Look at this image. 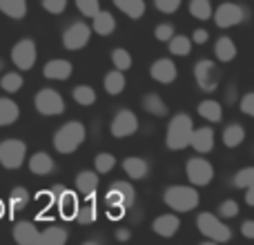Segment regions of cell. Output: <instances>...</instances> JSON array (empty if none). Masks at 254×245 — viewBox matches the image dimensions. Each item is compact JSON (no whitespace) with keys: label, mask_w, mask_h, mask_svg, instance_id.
Wrapping results in <instances>:
<instances>
[{"label":"cell","mask_w":254,"mask_h":245,"mask_svg":"<svg viewBox=\"0 0 254 245\" xmlns=\"http://www.w3.org/2000/svg\"><path fill=\"white\" fill-rule=\"evenodd\" d=\"M87 138V129L80 121H69L54 134V147L58 154H74Z\"/></svg>","instance_id":"1"},{"label":"cell","mask_w":254,"mask_h":245,"mask_svg":"<svg viewBox=\"0 0 254 245\" xmlns=\"http://www.w3.org/2000/svg\"><path fill=\"white\" fill-rule=\"evenodd\" d=\"M194 122L190 119V114H174L170 119V125H167L165 131V145L172 149V152H179V149H185L190 145V136H192Z\"/></svg>","instance_id":"2"},{"label":"cell","mask_w":254,"mask_h":245,"mask_svg":"<svg viewBox=\"0 0 254 245\" xmlns=\"http://www.w3.org/2000/svg\"><path fill=\"white\" fill-rule=\"evenodd\" d=\"M163 201L170 210L174 212H192L198 205V192L194 189V185H170L163 194Z\"/></svg>","instance_id":"3"},{"label":"cell","mask_w":254,"mask_h":245,"mask_svg":"<svg viewBox=\"0 0 254 245\" xmlns=\"http://www.w3.org/2000/svg\"><path fill=\"white\" fill-rule=\"evenodd\" d=\"M196 230L205 239H210V243H228L232 239V230L219 216L210 214V212H201L196 216Z\"/></svg>","instance_id":"4"},{"label":"cell","mask_w":254,"mask_h":245,"mask_svg":"<svg viewBox=\"0 0 254 245\" xmlns=\"http://www.w3.org/2000/svg\"><path fill=\"white\" fill-rule=\"evenodd\" d=\"M105 201H107V205H110V210H112V216L114 214L121 216L127 207L134 205L136 192H134V187H131V183H127V181H116V183H112Z\"/></svg>","instance_id":"5"},{"label":"cell","mask_w":254,"mask_h":245,"mask_svg":"<svg viewBox=\"0 0 254 245\" xmlns=\"http://www.w3.org/2000/svg\"><path fill=\"white\" fill-rule=\"evenodd\" d=\"M27 145L18 138H7L0 143V165L4 170H18L25 163Z\"/></svg>","instance_id":"6"},{"label":"cell","mask_w":254,"mask_h":245,"mask_svg":"<svg viewBox=\"0 0 254 245\" xmlns=\"http://www.w3.org/2000/svg\"><path fill=\"white\" fill-rule=\"evenodd\" d=\"M185 174H188L190 183H192L194 187H205V185H210L212 179H214V167H212V163L205 161V158L194 156V158H190L188 165H185Z\"/></svg>","instance_id":"7"},{"label":"cell","mask_w":254,"mask_h":245,"mask_svg":"<svg viewBox=\"0 0 254 245\" xmlns=\"http://www.w3.org/2000/svg\"><path fill=\"white\" fill-rule=\"evenodd\" d=\"M194 78H196V85L203 89V92L212 94L216 87H219V78H221L216 62L207 61V58L198 61L196 65H194Z\"/></svg>","instance_id":"8"},{"label":"cell","mask_w":254,"mask_h":245,"mask_svg":"<svg viewBox=\"0 0 254 245\" xmlns=\"http://www.w3.org/2000/svg\"><path fill=\"white\" fill-rule=\"evenodd\" d=\"M212 18H214L216 27H221V29H230V27L241 25V22L246 20V9L237 2H223L212 11Z\"/></svg>","instance_id":"9"},{"label":"cell","mask_w":254,"mask_h":245,"mask_svg":"<svg viewBox=\"0 0 254 245\" xmlns=\"http://www.w3.org/2000/svg\"><path fill=\"white\" fill-rule=\"evenodd\" d=\"M34 105L38 110V114L43 116H58L65 112V101L63 96L56 92V89H40L34 98Z\"/></svg>","instance_id":"10"},{"label":"cell","mask_w":254,"mask_h":245,"mask_svg":"<svg viewBox=\"0 0 254 245\" xmlns=\"http://www.w3.org/2000/svg\"><path fill=\"white\" fill-rule=\"evenodd\" d=\"M36 58H38V52H36V43L31 38H22L13 45L11 49V61L18 69L29 71L31 67L36 65Z\"/></svg>","instance_id":"11"},{"label":"cell","mask_w":254,"mask_h":245,"mask_svg":"<svg viewBox=\"0 0 254 245\" xmlns=\"http://www.w3.org/2000/svg\"><path fill=\"white\" fill-rule=\"evenodd\" d=\"M89 38H92V27L87 22H71L63 34V45L69 52H78L89 43Z\"/></svg>","instance_id":"12"},{"label":"cell","mask_w":254,"mask_h":245,"mask_svg":"<svg viewBox=\"0 0 254 245\" xmlns=\"http://www.w3.org/2000/svg\"><path fill=\"white\" fill-rule=\"evenodd\" d=\"M110 131H112V136H114V138H127V136H131V134H136V131H138V119H136L134 112L121 110L119 114L112 119Z\"/></svg>","instance_id":"13"},{"label":"cell","mask_w":254,"mask_h":245,"mask_svg":"<svg viewBox=\"0 0 254 245\" xmlns=\"http://www.w3.org/2000/svg\"><path fill=\"white\" fill-rule=\"evenodd\" d=\"M149 76H152L156 83L170 85V83H174L176 80L179 69H176L174 61H170V58H158V61H154L152 67H149Z\"/></svg>","instance_id":"14"},{"label":"cell","mask_w":254,"mask_h":245,"mask_svg":"<svg viewBox=\"0 0 254 245\" xmlns=\"http://www.w3.org/2000/svg\"><path fill=\"white\" fill-rule=\"evenodd\" d=\"M190 147H194V152L207 154L214 147V129L212 127H194L192 136H190Z\"/></svg>","instance_id":"15"},{"label":"cell","mask_w":254,"mask_h":245,"mask_svg":"<svg viewBox=\"0 0 254 245\" xmlns=\"http://www.w3.org/2000/svg\"><path fill=\"white\" fill-rule=\"evenodd\" d=\"M13 241L18 245H40V232L36 230L34 223L20 221L13 225Z\"/></svg>","instance_id":"16"},{"label":"cell","mask_w":254,"mask_h":245,"mask_svg":"<svg viewBox=\"0 0 254 245\" xmlns=\"http://www.w3.org/2000/svg\"><path fill=\"white\" fill-rule=\"evenodd\" d=\"M71 71H74L71 62L63 61V58H54L43 67V76L47 80H67L71 76Z\"/></svg>","instance_id":"17"},{"label":"cell","mask_w":254,"mask_h":245,"mask_svg":"<svg viewBox=\"0 0 254 245\" xmlns=\"http://www.w3.org/2000/svg\"><path fill=\"white\" fill-rule=\"evenodd\" d=\"M179 228H181V221L176 214H161V216H156L152 223V230L163 239L174 237V234L179 232Z\"/></svg>","instance_id":"18"},{"label":"cell","mask_w":254,"mask_h":245,"mask_svg":"<svg viewBox=\"0 0 254 245\" xmlns=\"http://www.w3.org/2000/svg\"><path fill=\"white\" fill-rule=\"evenodd\" d=\"M98 183H101L98 172L85 170V172H80V174L76 176V192H80V196L89 198V196H94V194H96Z\"/></svg>","instance_id":"19"},{"label":"cell","mask_w":254,"mask_h":245,"mask_svg":"<svg viewBox=\"0 0 254 245\" xmlns=\"http://www.w3.org/2000/svg\"><path fill=\"white\" fill-rule=\"evenodd\" d=\"M54 203H56L58 214H61L63 219H74V216H76V210H78V198H76L74 192L63 189V192L54 198Z\"/></svg>","instance_id":"20"},{"label":"cell","mask_w":254,"mask_h":245,"mask_svg":"<svg viewBox=\"0 0 254 245\" xmlns=\"http://www.w3.org/2000/svg\"><path fill=\"white\" fill-rule=\"evenodd\" d=\"M54 167H56V163L47 152H36L29 158V172L36 176H49L54 172Z\"/></svg>","instance_id":"21"},{"label":"cell","mask_w":254,"mask_h":245,"mask_svg":"<svg viewBox=\"0 0 254 245\" xmlns=\"http://www.w3.org/2000/svg\"><path fill=\"white\" fill-rule=\"evenodd\" d=\"M123 170H125V174L129 176V179L140 181V179L147 176L149 163L145 161V158H140V156H129V158H125L123 161Z\"/></svg>","instance_id":"22"},{"label":"cell","mask_w":254,"mask_h":245,"mask_svg":"<svg viewBox=\"0 0 254 245\" xmlns=\"http://www.w3.org/2000/svg\"><path fill=\"white\" fill-rule=\"evenodd\" d=\"M214 56L219 62L234 61V58H237V45H234V40L228 38V36H221L214 45Z\"/></svg>","instance_id":"23"},{"label":"cell","mask_w":254,"mask_h":245,"mask_svg":"<svg viewBox=\"0 0 254 245\" xmlns=\"http://www.w3.org/2000/svg\"><path fill=\"white\" fill-rule=\"evenodd\" d=\"M92 20V31H96L98 36H110L116 29V18L110 11H98Z\"/></svg>","instance_id":"24"},{"label":"cell","mask_w":254,"mask_h":245,"mask_svg":"<svg viewBox=\"0 0 254 245\" xmlns=\"http://www.w3.org/2000/svg\"><path fill=\"white\" fill-rule=\"evenodd\" d=\"M140 105H143V110L152 116H158V119H161V116H167V105L163 103V98L154 92L145 94L143 101H140Z\"/></svg>","instance_id":"25"},{"label":"cell","mask_w":254,"mask_h":245,"mask_svg":"<svg viewBox=\"0 0 254 245\" xmlns=\"http://www.w3.org/2000/svg\"><path fill=\"white\" fill-rule=\"evenodd\" d=\"M103 85H105V92L110 94V96H119V94H123V89H125V85H127L125 74L121 69H112L110 74L105 76Z\"/></svg>","instance_id":"26"},{"label":"cell","mask_w":254,"mask_h":245,"mask_svg":"<svg viewBox=\"0 0 254 245\" xmlns=\"http://www.w3.org/2000/svg\"><path fill=\"white\" fill-rule=\"evenodd\" d=\"M20 116V107L11 101V98H0V127L13 125Z\"/></svg>","instance_id":"27"},{"label":"cell","mask_w":254,"mask_h":245,"mask_svg":"<svg viewBox=\"0 0 254 245\" xmlns=\"http://www.w3.org/2000/svg\"><path fill=\"white\" fill-rule=\"evenodd\" d=\"M112 2H114L116 9H121L127 18H131V20H138L145 13V0H112Z\"/></svg>","instance_id":"28"},{"label":"cell","mask_w":254,"mask_h":245,"mask_svg":"<svg viewBox=\"0 0 254 245\" xmlns=\"http://www.w3.org/2000/svg\"><path fill=\"white\" fill-rule=\"evenodd\" d=\"M96 219H98V207L94 203V196H89L85 205H78L74 221H78L80 225H92V223H96Z\"/></svg>","instance_id":"29"},{"label":"cell","mask_w":254,"mask_h":245,"mask_svg":"<svg viewBox=\"0 0 254 245\" xmlns=\"http://www.w3.org/2000/svg\"><path fill=\"white\" fill-rule=\"evenodd\" d=\"M246 140V129H243L239 122H230L228 127L223 129V145L230 149L239 147V145Z\"/></svg>","instance_id":"30"},{"label":"cell","mask_w":254,"mask_h":245,"mask_svg":"<svg viewBox=\"0 0 254 245\" xmlns=\"http://www.w3.org/2000/svg\"><path fill=\"white\" fill-rule=\"evenodd\" d=\"M0 11L13 20H20L27 16V0H0Z\"/></svg>","instance_id":"31"},{"label":"cell","mask_w":254,"mask_h":245,"mask_svg":"<svg viewBox=\"0 0 254 245\" xmlns=\"http://www.w3.org/2000/svg\"><path fill=\"white\" fill-rule=\"evenodd\" d=\"M196 110L201 119H205L210 122H219L221 116H223V107H221L219 101H203V103H198Z\"/></svg>","instance_id":"32"},{"label":"cell","mask_w":254,"mask_h":245,"mask_svg":"<svg viewBox=\"0 0 254 245\" xmlns=\"http://www.w3.org/2000/svg\"><path fill=\"white\" fill-rule=\"evenodd\" d=\"M67 241V230L52 225L45 232H40V245H63Z\"/></svg>","instance_id":"33"},{"label":"cell","mask_w":254,"mask_h":245,"mask_svg":"<svg viewBox=\"0 0 254 245\" xmlns=\"http://www.w3.org/2000/svg\"><path fill=\"white\" fill-rule=\"evenodd\" d=\"M167 45H170L172 56H190L192 54V40L188 36H172Z\"/></svg>","instance_id":"34"},{"label":"cell","mask_w":254,"mask_h":245,"mask_svg":"<svg viewBox=\"0 0 254 245\" xmlns=\"http://www.w3.org/2000/svg\"><path fill=\"white\" fill-rule=\"evenodd\" d=\"M71 96H74V101L83 107H89L96 103V92H94V87H89V85H78V87H74Z\"/></svg>","instance_id":"35"},{"label":"cell","mask_w":254,"mask_h":245,"mask_svg":"<svg viewBox=\"0 0 254 245\" xmlns=\"http://www.w3.org/2000/svg\"><path fill=\"white\" fill-rule=\"evenodd\" d=\"M212 2L210 0H190V13H192L196 20H207L212 18Z\"/></svg>","instance_id":"36"},{"label":"cell","mask_w":254,"mask_h":245,"mask_svg":"<svg viewBox=\"0 0 254 245\" xmlns=\"http://www.w3.org/2000/svg\"><path fill=\"white\" fill-rule=\"evenodd\" d=\"M29 203V192L25 187H13L11 189V196H9V210L11 212H20L27 207Z\"/></svg>","instance_id":"37"},{"label":"cell","mask_w":254,"mask_h":245,"mask_svg":"<svg viewBox=\"0 0 254 245\" xmlns=\"http://www.w3.org/2000/svg\"><path fill=\"white\" fill-rule=\"evenodd\" d=\"M0 87H2L7 94H16L18 89L22 87V76L18 74V71H9V74L2 76V80H0Z\"/></svg>","instance_id":"38"},{"label":"cell","mask_w":254,"mask_h":245,"mask_svg":"<svg viewBox=\"0 0 254 245\" xmlns=\"http://www.w3.org/2000/svg\"><path fill=\"white\" fill-rule=\"evenodd\" d=\"M112 62H114L116 69L127 71L131 67V54L127 52V49H123V47H116L114 52H112Z\"/></svg>","instance_id":"39"},{"label":"cell","mask_w":254,"mask_h":245,"mask_svg":"<svg viewBox=\"0 0 254 245\" xmlns=\"http://www.w3.org/2000/svg\"><path fill=\"white\" fill-rule=\"evenodd\" d=\"M94 165H96L98 174H107V172L116 165V156L114 154H110V152H101L96 158H94Z\"/></svg>","instance_id":"40"},{"label":"cell","mask_w":254,"mask_h":245,"mask_svg":"<svg viewBox=\"0 0 254 245\" xmlns=\"http://www.w3.org/2000/svg\"><path fill=\"white\" fill-rule=\"evenodd\" d=\"M234 185L241 189L246 187H254V167H243L234 174Z\"/></svg>","instance_id":"41"},{"label":"cell","mask_w":254,"mask_h":245,"mask_svg":"<svg viewBox=\"0 0 254 245\" xmlns=\"http://www.w3.org/2000/svg\"><path fill=\"white\" fill-rule=\"evenodd\" d=\"M76 7H78V11L87 18H94L98 11H101V2H98V0H76Z\"/></svg>","instance_id":"42"},{"label":"cell","mask_w":254,"mask_h":245,"mask_svg":"<svg viewBox=\"0 0 254 245\" xmlns=\"http://www.w3.org/2000/svg\"><path fill=\"white\" fill-rule=\"evenodd\" d=\"M237 214H239V205H237V201H232V198H228V201H223L219 205V216L221 219H234Z\"/></svg>","instance_id":"43"},{"label":"cell","mask_w":254,"mask_h":245,"mask_svg":"<svg viewBox=\"0 0 254 245\" xmlns=\"http://www.w3.org/2000/svg\"><path fill=\"white\" fill-rule=\"evenodd\" d=\"M181 2L183 0H154V7L161 13H174V11H179Z\"/></svg>","instance_id":"44"},{"label":"cell","mask_w":254,"mask_h":245,"mask_svg":"<svg viewBox=\"0 0 254 245\" xmlns=\"http://www.w3.org/2000/svg\"><path fill=\"white\" fill-rule=\"evenodd\" d=\"M154 36H156V40H161V43H167V40L174 36V27H172L170 22H161V25H156V29H154Z\"/></svg>","instance_id":"45"},{"label":"cell","mask_w":254,"mask_h":245,"mask_svg":"<svg viewBox=\"0 0 254 245\" xmlns=\"http://www.w3.org/2000/svg\"><path fill=\"white\" fill-rule=\"evenodd\" d=\"M43 7L47 13L58 16V13H63L67 9V0H43Z\"/></svg>","instance_id":"46"},{"label":"cell","mask_w":254,"mask_h":245,"mask_svg":"<svg viewBox=\"0 0 254 245\" xmlns=\"http://www.w3.org/2000/svg\"><path fill=\"white\" fill-rule=\"evenodd\" d=\"M237 103H239V107H241L243 114L254 119V92H248L246 96H243L241 101H237Z\"/></svg>","instance_id":"47"},{"label":"cell","mask_w":254,"mask_h":245,"mask_svg":"<svg viewBox=\"0 0 254 245\" xmlns=\"http://www.w3.org/2000/svg\"><path fill=\"white\" fill-rule=\"evenodd\" d=\"M210 34L205 29H194V36H192V45H205Z\"/></svg>","instance_id":"48"},{"label":"cell","mask_w":254,"mask_h":245,"mask_svg":"<svg viewBox=\"0 0 254 245\" xmlns=\"http://www.w3.org/2000/svg\"><path fill=\"white\" fill-rule=\"evenodd\" d=\"M241 234L246 239H254V221L252 219H248L241 223Z\"/></svg>","instance_id":"49"},{"label":"cell","mask_w":254,"mask_h":245,"mask_svg":"<svg viewBox=\"0 0 254 245\" xmlns=\"http://www.w3.org/2000/svg\"><path fill=\"white\" fill-rule=\"evenodd\" d=\"M225 103H228V105H234V103H237V89H234V87H230V89H228Z\"/></svg>","instance_id":"50"},{"label":"cell","mask_w":254,"mask_h":245,"mask_svg":"<svg viewBox=\"0 0 254 245\" xmlns=\"http://www.w3.org/2000/svg\"><path fill=\"white\" fill-rule=\"evenodd\" d=\"M129 230H125V228H121V230H116V239H119V241H129Z\"/></svg>","instance_id":"51"},{"label":"cell","mask_w":254,"mask_h":245,"mask_svg":"<svg viewBox=\"0 0 254 245\" xmlns=\"http://www.w3.org/2000/svg\"><path fill=\"white\" fill-rule=\"evenodd\" d=\"M246 203L254 207V187H246Z\"/></svg>","instance_id":"52"},{"label":"cell","mask_w":254,"mask_h":245,"mask_svg":"<svg viewBox=\"0 0 254 245\" xmlns=\"http://www.w3.org/2000/svg\"><path fill=\"white\" fill-rule=\"evenodd\" d=\"M2 216H4V203L0 201V219H2Z\"/></svg>","instance_id":"53"},{"label":"cell","mask_w":254,"mask_h":245,"mask_svg":"<svg viewBox=\"0 0 254 245\" xmlns=\"http://www.w3.org/2000/svg\"><path fill=\"white\" fill-rule=\"evenodd\" d=\"M0 67H2V62H0Z\"/></svg>","instance_id":"54"}]
</instances>
